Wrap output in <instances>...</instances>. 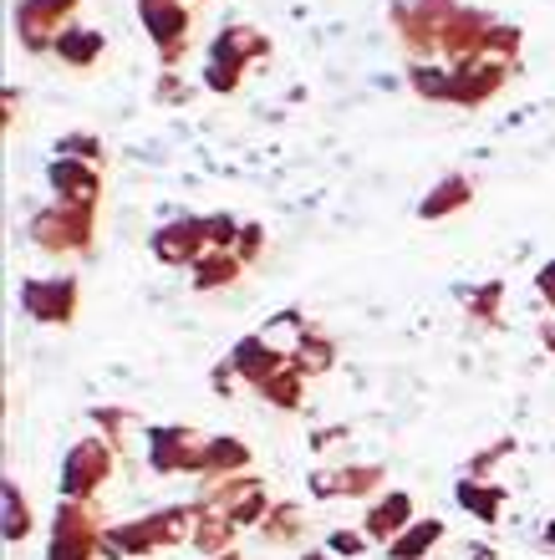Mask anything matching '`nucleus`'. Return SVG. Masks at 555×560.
<instances>
[{"label": "nucleus", "mask_w": 555, "mask_h": 560, "mask_svg": "<svg viewBox=\"0 0 555 560\" xmlns=\"http://www.w3.org/2000/svg\"><path fill=\"white\" fill-rule=\"evenodd\" d=\"M107 469H113V454H107L97 439H82L72 454H67V469H61V494H67V500H77V494L88 500L92 489L107 479Z\"/></svg>", "instance_id": "1"}, {"label": "nucleus", "mask_w": 555, "mask_h": 560, "mask_svg": "<svg viewBox=\"0 0 555 560\" xmlns=\"http://www.w3.org/2000/svg\"><path fill=\"white\" fill-rule=\"evenodd\" d=\"M36 245L46 250H82L88 245V205H61V209H46L36 214Z\"/></svg>", "instance_id": "2"}, {"label": "nucleus", "mask_w": 555, "mask_h": 560, "mask_svg": "<svg viewBox=\"0 0 555 560\" xmlns=\"http://www.w3.org/2000/svg\"><path fill=\"white\" fill-rule=\"evenodd\" d=\"M21 301H26V311L36 322H72L77 280H26Z\"/></svg>", "instance_id": "3"}, {"label": "nucleus", "mask_w": 555, "mask_h": 560, "mask_svg": "<svg viewBox=\"0 0 555 560\" xmlns=\"http://www.w3.org/2000/svg\"><path fill=\"white\" fill-rule=\"evenodd\" d=\"M199 245H209V220H178V224H169V230L153 235V255L169 260V266L199 260Z\"/></svg>", "instance_id": "4"}, {"label": "nucleus", "mask_w": 555, "mask_h": 560, "mask_svg": "<svg viewBox=\"0 0 555 560\" xmlns=\"http://www.w3.org/2000/svg\"><path fill=\"white\" fill-rule=\"evenodd\" d=\"M46 178H51V189L61 194V205H92V199H97V174L82 168V159H57L46 168Z\"/></svg>", "instance_id": "5"}, {"label": "nucleus", "mask_w": 555, "mask_h": 560, "mask_svg": "<svg viewBox=\"0 0 555 560\" xmlns=\"http://www.w3.org/2000/svg\"><path fill=\"white\" fill-rule=\"evenodd\" d=\"M199 454H205V448H194V433H184V428L153 433V469H163V474L199 469Z\"/></svg>", "instance_id": "6"}, {"label": "nucleus", "mask_w": 555, "mask_h": 560, "mask_svg": "<svg viewBox=\"0 0 555 560\" xmlns=\"http://www.w3.org/2000/svg\"><path fill=\"white\" fill-rule=\"evenodd\" d=\"M143 5V21H148V31H153V42H169V61L178 57V36L189 31V15L178 11L174 0H138Z\"/></svg>", "instance_id": "7"}, {"label": "nucleus", "mask_w": 555, "mask_h": 560, "mask_svg": "<svg viewBox=\"0 0 555 560\" xmlns=\"http://www.w3.org/2000/svg\"><path fill=\"white\" fill-rule=\"evenodd\" d=\"M408 525H413L408 494H382V500L372 504V515H367V535H372V540H393V535H403Z\"/></svg>", "instance_id": "8"}, {"label": "nucleus", "mask_w": 555, "mask_h": 560, "mask_svg": "<svg viewBox=\"0 0 555 560\" xmlns=\"http://www.w3.org/2000/svg\"><path fill=\"white\" fill-rule=\"evenodd\" d=\"M234 372H245L250 383H265V377H270V372H280L286 368V357L276 352V347H265L261 337H245L240 341V347H234Z\"/></svg>", "instance_id": "9"}, {"label": "nucleus", "mask_w": 555, "mask_h": 560, "mask_svg": "<svg viewBox=\"0 0 555 560\" xmlns=\"http://www.w3.org/2000/svg\"><path fill=\"white\" fill-rule=\"evenodd\" d=\"M443 540V525L439 520H418V525H408V530L397 535L393 546H388V560H424L428 550Z\"/></svg>", "instance_id": "10"}, {"label": "nucleus", "mask_w": 555, "mask_h": 560, "mask_svg": "<svg viewBox=\"0 0 555 560\" xmlns=\"http://www.w3.org/2000/svg\"><path fill=\"white\" fill-rule=\"evenodd\" d=\"M57 57L67 61V67H92V61L103 57V36L97 31H61L57 36Z\"/></svg>", "instance_id": "11"}, {"label": "nucleus", "mask_w": 555, "mask_h": 560, "mask_svg": "<svg viewBox=\"0 0 555 560\" xmlns=\"http://www.w3.org/2000/svg\"><path fill=\"white\" fill-rule=\"evenodd\" d=\"M77 0H21V11H15V21H21V31H26V42L36 36V21H42V31H51L61 21V15H72Z\"/></svg>", "instance_id": "12"}, {"label": "nucleus", "mask_w": 555, "mask_h": 560, "mask_svg": "<svg viewBox=\"0 0 555 560\" xmlns=\"http://www.w3.org/2000/svg\"><path fill=\"white\" fill-rule=\"evenodd\" d=\"M250 464V448L234 439H205V454H199V469L205 474H230V469H245Z\"/></svg>", "instance_id": "13"}, {"label": "nucleus", "mask_w": 555, "mask_h": 560, "mask_svg": "<svg viewBox=\"0 0 555 560\" xmlns=\"http://www.w3.org/2000/svg\"><path fill=\"white\" fill-rule=\"evenodd\" d=\"M459 504H464L474 520H499V504H505V494H499V489L474 485V479H464V485H459Z\"/></svg>", "instance_id": "14"}, {"label": "nucleus", "mask_w": 555, "mask_h": 560, "mask_svg": "<svg viewBox=\"0 0 555 560\" xmlns=\"http://www.w3.org/2000/svg\"><path fill=\"white\" fill-rule=\"evenodd\" d=\"M240 276V260L234 255H199L194 260V285L205 291V285H230V280Z\"/></svg>", "instance_id": "15"}, {"label": "nucleus", "mask_w": 555, "mask_h": 560, "mask_svg": "<svg viewBox=\"0 0 555 560\" xmlns=\"http://www.w3.org/2000/svg\"><path fill=\"white\" fill-rule=\"evenodd\" d=\"M459 205H469V178H443L439 189H433V199H424V220H439L443 209H459Z\"/></svg>", "instance_id": "16"}, {"label": "nucleus", "mask_w": 555, "mask_h": 560, "mask_svg": "<svg viewBox=\"0 0 555 560\" xmlns=\"http://www.w3.org/2000/svg\"><path fill=\"white\" fill-rule=\"evenodd\" d=\"M265 398L276 402V408H296V402H301V368H280V372H270V377H265Z\"/></svg>", "instance_id": "17"}, {"label": "nucleus", "mask_w": 555, "mask_h": 560, "mask_svg": "<svg viewBox=\"0 0 555 560\" xmlns=\"http://www.w3.org/2000/svg\"><path fill=\"white\" fill-rule=\"evenodd\" d=\"M413 88L424 97H453L459 92V72H439V67H413Z\"/></svg>", "instance_id": "18"}, {"label": "nucleus", "mask_w": 555, "mask_h": 560, "mask_svg": "<svg viewBox=\"0 0 555 560\" xmlns=\"http://www.w3.org/2000/svg\"><path fill=\"white\" fill-rule=\"evenodd\" d=\"M31 530V515H26V500H21V489L5 485V540H21Z\"/></svg>", "instance_id": "19"}, {"label": "nucleus", "mask_w": 555, "mask_h": 560, "mask_svg": "<svg viewBox=\"0 0 555 560\" xmlns=\"http://www.w3.org/2000/svg\"><path fill=\"white\" fill-rule=\"evenodd\" d=\"M326 362H332V341L301 337V347H296V362H291V368H301V372H322Z\"/></svg>", "instance_id": "20"}, {"label": "nucleus", "mask_w": 555, "mask_h": 560, "mask_svg": "<svg viewBox=\"0 0 555 560\" xmlns=\"http://www.w3.org/2000/svg\"><path fill=\"white\" fill-rule=\"evenodd\" d=\"M51 560H92V535H51Z\"/></svg>", "instance_id": "21"}, {"label": "nucleus", "mask_w": 555, "mask_h": 560, "mask_svg": "<svg viewBox=\"0 0 555 560\" xmlns=\"http://www.w3.org/2000/svg\"><path fill=\"white\" fill-rule=\"evenodd\" d=\"M230 530H234L230 520H224V525H220V520H205V525H194V546H199V550H220L224 540H230Z\"/></svg>", "instance_id": "22"}, {"label": "nucleus", "mask_w": 555, "mask_h": 560, "mask_svg": "<svg viewBox=\"0 0 555 560\" xmlns=\"http://www.w3.org/2000/svg\"><path fill=\"white\" fill-rule=\"evenodd\" d=\"M336 479H342V494H367L382 474L378 469H347V474H336Z\"/></svg>", "instance_id": "23"}, {"label": "nucleus", "mask_w": 555, "mask_h": 560, "mask_svg": "<svg viewBox=\"0 0 555 560\" xmlns=\"http://www.w3.org/2000/svg\"><path fill=\"white\" fill-rule=\"evenodd\" d=\"M326 550H332V556H362L367 540L362 535H351V530H336L332 540H326Z\"/></svg>", "instance_id": "24"}, {"label": "nucleus", "mask_w": 555, "mask_h": 560, "mask_svg": "<svg viewBox=\"0 0 555 560\" xmlns=\"http://www.w3.org/2000/svg\"><path fill=\"white\" fill-rule=\"evenodd\" d=\"M57 153L61 159H97V138H61Z\"/></svg>", "instance_id": "25"}, {"label": "nucleus", "mask_w": 555, "mask_h": 560, "mask_svg": "<svg viewBox=\"0 0 555 560\" xmlns=\"http://www.w3.org/2000/svg\"><path fill=\"white\" fill-rule=\"evenodd\" d=\"M230 240H234V220H224V214L209 220V245H230Z\"/></svg>", "instance_id": "26"}, {"label": "nucleus", "mask_w": 555, "mask_h": 560, "mask_svg": "<svg viewBox=\"0 0 555 560\" xmlns=\"http://www.w3.org/2000/svg\"><path fill=\"white\" fill-rule=\"evenodd\" d=\"M541 291H545V301H551V306H555V260L541 270Z\"/></svg>", "instance_id": "27"}, {"label": "nucleus", "mask_w": 555, "mask_h": 560, "mask_svg": "<svg viewBox=\"0 0 555 560\" xmlns=\"http://www.w3.org/2000/svg\"><path fill=\"white\" fill-rule=\"evenodd\" d=\"M301 560H332V556H322V550H307V556H301Z\"/></svg>", "instance_id": "28"}, {"label": "nucleus", "mask_w": 555, "mask_h": 560, "mask_svg": "<svg viewBox=\"0 0 555 560\" xmlns=\"http://www.w3.org/2000/svg\"><path fill=\"white\" fill-rule=\"evenodd\" d=\"M545 540H551V546H555V525H551V530H545Z\"/></svg>", "instance_id": "29"}, {"label": "nucleus", "mask_w": 555, "mask_h": 560, "mask_svg": "<svg viewBox=\"0 0 555 560\" xmlns=\"http://www.w3.org/2000/svg\"><path fill=\"white\" fill-rule=\"evenodd\" d=\"M545 341H551V347H555V326H551V331H545Z\"/></svg>", "instance_id": "30"}, {"label": "nucleus", "mask_w": 555, "mask_h": 560, "mask_svg": "<svg viewBox=\"0 0 555 560\" xmlns=\"http://www.w3.org/2000/svg\"><path fill=\"white\" fill-rule=\"evenodd\" d=\"M224 560H234V556H224Z\"/></svg>", "instance_id": "31"}]
</instances>
